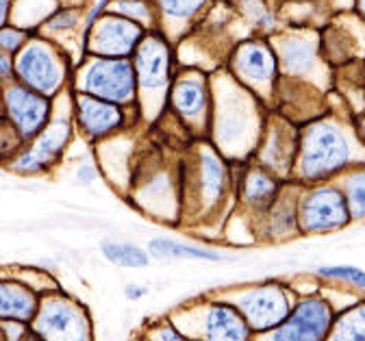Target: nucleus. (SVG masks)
<instances>
[{"label": "nucleus", "mask_w": 365, "mask_h": 341, "mask_svg": "<svg viewBox=\"0 0 365 341\" xmlns=\"http://www.w3.org/2000/svg\"><path fill=\"white\" fill-rule=\"evenodd\" d=\"M344 196L350 209L352 220H363L365 218V168H356L348 174L344 183Z\"/></svg>", "instance_id": "nucleus-27"}, {"label": "nucleus", "mask_w": 365, "mask_h": 341, "mask_svg": "<svg viewBox=\"0 0 365 341\" xmlns=\"http://www.w3.org/2000/svg\"><path fill=\"white\" fill-rule=\"evenodd\" d=\"M81 29H83V14L78 7H63L59 5L51 18L46 20L41 26H39V35L51 39V41H57V37H63V35H72L78 31L81 35Z\"/></svg>", "instance_id": "nucleus-25"}, {"label": "nucleus", "mask_w": 365, "mask_h": 341, "mask_svg": "<svg viewBox=\"0 0 365 341\" xmlns=\"http://www.w3.org/2000/svg\"><path fill=\"white\" fill-rule=\"evenodd\" d=\"M170 103L185 122H200L209 111V89L202 78L180 76L170 89Z\"/></svg>", "instance_id": "nucleus-19"}, {"label": "nucleus", "mask_w": 365, "mask_h": 341, "mask_svg": "<svg viewBox=\"0 0 365 341\" xmlns=\"http://www.w3.org/2000/svg\"><path fill=\"white\" fill-rule=\"evenodd\" d=\"M279 193H281L279 178L261 166L248 168L240 178V183L235 185V198L244 207L259 213H265L274 205V200L279 198Z\"/></svg>", "instance_id": "nucleus-18"}, {"label": "nucleus", "mask_w": 365, "mask_h": 341, "mask_svg": "<svg viewBox=\"0 0 365 341\" xmlns=\"http://www.w3.org/2000/svg\"><path fill=\"white\" fill-rule=\"evenodd\" d=\"M222 298L237 307L255 337L277 328L292 313L298 300L292 287L279 280H265L240 289H228Z\"/></svg>", "instance_id": "nucleus-5"}, {"label": "nucleus", "mask_w": 365, "mask_h": 341, "mask_svg": "<svg viewBox=\"0 0 365 341\" xmlns=\"http://www.w3.org/2000/svg\"><path fill=\"white\" fill-rule=\"evenodd\" d=\"M146 31L142 24H137L120 14L105 11L94 29L89 31L81 46V59L89 57H109V59H128L140 41L144 39Z\"/></svg>", "instance_id": "nucleus-10"}, {"label": "nucleus", "mask_w": 365, "mask_h": 341, "mask_svg": "<svg viewBox=\"0 0 365 341\" xmlns=\"http://www.w3.org/2000/svg\"><path fill=\"white\" fill-rule=\"evenodd\" d=\"M140 337H144L146 341H194L180 328H176L170 317H161V320L150 322Z\"/></svg>", "instance_id": "nucleus-31"}, {"label": "nucleus", "mask_w": 365, "mask_h": 341, "mask_svg": "<svg viewBox=\"0 0 365 341\" xmlns=\"http://www.w3.org/2000/svg\"><path fill=\"white\" fill-rule=\"evenodd\" d=\"M11 81H14V57L0 51V87H5Z\"/></svg>", "instance_id": "nucleus-35"}, {"label": "nucleus", "mask_w": 365, "mask_h": 341, "mask_svg": "<svg viewBox=\"0 0 365 341\" xmlns=\"http://www.w3.org/2000/svg\"><path fill=\"white\" fill-rule=\"evenodd\" d=\"M70 74L72 63L66 51L39 33H35L14 57V81L53 101L66 89Z\"/></svg>", "instance_id": "nucleus-2"}, {"label": "nucleus", "mask_w": 365, "mask_h": 341, "mask_svg": "<svg viewBox=\"0 0 365 341\" xmlns=\"http://www.w3.org/2000/svg\"><path fill=\"white\" fill-rule=\"evenodd\" d=\"M29 328L43 341H94L89 309L61 287L41 296Z\"/></svg>", "instance_id": "nucleus-4"}, {"label": "nucleus", "mask_w": 365, "mask_h": 341, "mask_svg": "<svg viewBox=\"0 0 365 341\" xmlns=\"http://www.w3.org/2000/svg\"><path fill=\"white\" fill-rule=\"evenodd\" d=\"M148 255L155 259H192V261H226V257L220 250L196 246V243H185L168 237H155L148 241Z\"/></svg>", "instance_id": "nucleus-21"}, {"label": "nucleus", "mask_w": 365, "mask_h": 341, "mask_svg": "<svg viewBox=\"0 0 365 341\" xmlns=\"http://www.w3.org/2000/svg\"><path fill=\"white\" fill-rule=\"evenodd\" d=\"M24 146V139L20 137V133L14 128V124L0 116V166H7Z\"/></svg>", "instance_id": "nucleus-29"}, {"label": "nucleus", "mask_w": 365, "mask_h": 341, "mask_svg": "<svg viewBox=\"0 0 365 341\" xmlns=\"http://www.w3.org/2000/svg\"><path fill=\"white\" fill-rule=\"evenodd\" d=\"M144 3H150V0H144Z\"/></svg>", "instance_id": "nucleus-43"}, {"label": "nucleus", "mask_w": 365, "mask_h": 341, "mask_svg": "<svg viewBox=\"0 0 365 341\" xmlns=\"http://www.w3.org/2000/svg\"><path fill=\"white\" fill-rule=\"evenodd\" d=\"M350 161L346 135L329 122L311 124L300 139L296 170L302 183H319L341 172Z\"/></svg>", "instance_id": "nucleus-3"}, {"label": "nucleus", "mask_w": 365, "mask_h": 341, "mask_svg": "<svg viewBox=\"0 0 365 341\" xmlns=\"http://www.w3.org/2000/svg\"><path fill=\"white\" fill-rule=\"evenodd\" d=\"M101 253L109 263H113L118 268H126V270H142V268H148V263H150L148 250L137 246V243H130V241L107 239L101 243Z\"/></svg>", "instance_id": "nucleus-24"}, {"label": "nucleus", "mask_w": 365, "mask_h": 341, "mask_svg": "<svg viewBox=\"0 0 365 341\" xmlns=\"http://www.w3.org/2000/svg\"><path fill=\"white\" fill-rule=\"evenodd\" d=\"M72 122L89 143H98L126 124V113L120 105L72 89Z\"/></svg>", "instance_id": "nucleus-13"}, {"label": "nucleus", "mask_w": 365, "mask_h": 341, "mask_svg": "<svg viewBox=\"0 0 365 341\" xmlns=\"http://www.w3.org/2000/svg\"><path fill=\"white\" fill-rule=\"evenodd\" d=\"M109 11L113 14H120L137 24H148L153 20V9H150V3H144V0H113Z\"/></svg>", "instance_id": "nucleus-32"}, {"label": "nucleus", "mask_w": 365, "mask_h": 341, "mask_svg": "<svg viewBox=\"0 0 365 341\" xmlns=\"http://www.w3.org/2000/svg\"><path fill=\"white\" fill-rule=\"evenodd\" d=\"M74 91L94 96V98L128 105L137 93V76L130 59H109V57H85L78 61L74 76Z\"/></svg>", "instance_id": "nucleus-6"}, {"label": "nucleus", "mask_w": 365, "mask_h": 341, "mask_svg": "<svg viewBox=\"0 0 365 341\" xmlns=\"http://www.w3.org/2000/svg\"><path fill=\"white\" fill-rule=\"evenodd\" d=\"M359 131H361V137H363V141H365V118L361 120V124H359Z\"/></svg>", "instance_id": "nucleus-40"}, {"label": "nucleus", "mask_w": 365, "mask_h": 341, "mask_svg": "<svg viewBox=\"0 0 365 341\" xmlns=\"http://www.w3.org/2000/svg\"><path fill=\"white\" fill-rule=\"evenodd\" d=\"M233 72L244 85L261 89L277 74V59L265 44L244 41L233 53Z\"/></svg>", "instance_id": "nucleus-16"}, {"label": "nucleus", "mask_w": 365, "mask_h": 341, "mask_svg": "<svg viewBox=\"0 0 365 341\" xmlns=\"http://www.w3.org/2000/svg\"><path fill=\"white\" fill-rule=\"evenodd\" d=\"M74 178H76V183L83 185V187L94 185V180L98 178V166H94L91 161H83V163L76 168Z\"/></svg>", "instance_id": "nucleus-34"}, {"label": "nucleus", "mask_w": 365, "mask_h": 341, "mask_svg": "<svg viewBox=\"0 0 365 341\" xmlns=\"http://www.w3.org/2000/svg\"><path fill=\"white\" fill-rule=\"evenodd\" d=\"M337 309L324 296H300L292 313L269 332L257 335L255 341H327Z\"/></svg>", "instance_id": "nucleus-9"}, {"label": "nucleus", "mask_w": 365, "mask_h": 341, "mask_svg": "<svg viewBox=\"0 0 365 341\" xmlns=\"http://www.w3.org/2000/svg\"><path fill=\"white\" fill-rule=\"evenodd\" d=\"M265 215V233L269 239L281 241L300 233L298 226V200H287V196L279 193L274 205L263 213Z\"/></svg>", "instance_id": "nucleus-22"}, {"label": "nucleus", "mask_w": 365, "mask_h": 341, "mask_svg": "<svg viewBox=\"0 0 365 341\" xmlns=\"http://www.w3.org/2000/svg\"><path fill=\"white\" fill-rule=\"evenodd\" d=\"M359 11H361L363 18H365V0H359Z\"/></svg>", "instance_id": "nucleus-41"}, {"label": "nucleus", "mask_w": 365, "mask_h": 341, "mask_svg": "<svg viewBox=\"0 0 365 341\" xmlns=\"http://www.w3.org/2000/svg\"><path fill=\"white\" fill-rule=\"evenodd\" d=\"M135 341H146V339H144V337H137Z\"/></svg>", "instance_id": "nucleus-42"}, {"label": "nucleus", "mask_w": 365, "mask_h": 341, "mask_svg": "<svg viewBox=\"0 0 365 341\" xmlns=\"http://www.w3.org/2000/svg\"><path fill=\"white\" fill-rule=\"evenodd\" d=\"M194 341H255L244 315L226 298H202L168 315Z\"/></svg>", "instance_id": "nucleus-1"}, {"label": "nucleus", "mask_w": 365, "mask_h": 341, "mask_svg": "<svg viewBox=\"0 0 365 341\" xmlns=\"http://www.w3.org/2000/svg\"><path fill=\"white\" fill-rule=\"evenodd\" d=\"M231 189V176L220 151L202 148L192 174L182 176V211L194 205L196 215L215 213Z\"/></svg>", "instance_id": "nucleus-8"}, {"label": "nucleus", "mask_w": 365, "mask_h": 341, "mask_svg": "<svg viewBox=\"0 0 365 341\" xmlns=\"http://www.w3.org/2000/svg\"><path fill=\"white\" fill-rule=\"evenodd\" d=\"M244 96H231L220 109L217 122H215V141L220 143L222 153L237 155L240 148H244V141L248 139L250 128V113L244 103Z\"/></svg>", "instance_id": "nucleus-17"}, {"label": "nucleus", "mask_w": 365, "mask_h": 341, "mask_svg": "<svg viewBox=\"0 0 365 341\" xmlns=\"http://www.w3.org/2000/svg\"><path fill=\"white\" fill-rule=\"evenodd\" d=\"M20 341H43V339H41V337H37V335L29 328V330L20 337Z\"/></svg>", "instance_id": "nucleus-38"}, {"label": "nucleus", "mask_w": 365, "mask_h": 341, "mask_svg": "<svg viewBox=\"0 0 365 341\" xmlns=\"http://www.w3.org/2000/svg\"><path fill=\"white\" fill-rule=\"evenodd\" d=\"M296 157L298 146L292 133L285 126H272L259 151V166L279 178L281 174H289V170L296 166Z\"/></svg>", "instance_id": "nucleus-20"}, {"label": "nucleus", "mask_w": 365, "mask_h": 341, "mask_svg": "<svg viewBox=\"0 0 365 341\" xmlns=\"http://www.w3.org/2000/svg\"><path fill=\"white\" fill-rule=\"evenodd\" d=\"M352 222L344 191L335 185H319L298 198V226L304 235L333 233Z\"/></svg>", "instance_id": "nucleus-11"}, {"label": "nucleus", "mask_w": 365, "mask_h": 341, "mask_svg": "<svg viewBox=\"0 0 365 341\" xmlns=\"http://www.w3.org/2000/svg\"><path fill=\"white\" fill-rule=\"evenodd\" d=\"M31 37H33V33H29L16 24H7L0 29V51L7 53L9 57H16Z\"/></svg>", "instance_id": "nucleus-33"}, {"label": "nucleus", "mask_w": 365, "mask_h": 341, "mask_svg": "<svg viewBox=\"0 0 365 341\" xmlns=\"http://www.w3.org/2000/svg\"><path fill=\"white\" fill-rule=\"evenodd\" d=\"M327 341H365V300L337 311Z\"/></svg>", "instance_id": "nucleus-23"}, {"label": "nucleus", "mask_w": 365, "mask_h": 341, "mask_svg": "<svg viewBox=\"0 0 365 341\" xmlns=\"http://www.w3.org/2000/svg\"><path fill=\"white\" fill-rule=\"evenodd\" d=\"M279 55H281V63H283L285 72H289V74H304L313 66L315 46L309 39L292 37V39H287L281 46Z\"/></svg>", "instance_id": "nucleus-26"}, {"label": "nucleus", "mask_w": 365, "mask_h": 341, "mask_svg": "<svg viewBox=\"0 0 365 341\" xmlns=\"http://www.w3.org/2000/svg\"><path fill=\"white\" fill-rule=\"evenodd\" d=\"M133 68L137 76V87L142 89H165L172 72V53L168 39L161 33H148L133 53Z\"/></svg>", "instance_id": "nucleus-14"}, {"label": "nucleus", "mask_w": 365, "mask_h": 341, "mask_svg": "<svg viewBox=\"0 0 365 341\" xmlns=\"http://www.w3.org/2000/svg\"><path fill=\"white\" fill-rule=\"evenodd\" d=\"M41 294L18 276L0 274V324L31 326Z\"/></svg>", "instance_id": "nucleus-15"}, {"label": "nucleus", "mask_w": 365, "mask_h": 341, "mask_svg": "<svg viewBox=\"0 0 365 341\" xmlns=\"http://www.w3.org/2000/svg\"><path fill=\"white\" fill-rule=\"evenodd\" d=\"M315 274L324 280L346 283L354 289H365V270L356 265H322L315 270Z\"/></svg>", "instance_id": "nucleus-28"}, {"label": "nucleus", "mask_w": 365, "mask_h": 341, "mask_svg": "<svg viewBox=\"0 0 365 341\" xmlns=\"http://www.w3.org/2000/svg\"><path fill=\"white\" fill-rule=\"evenodd\" d=\"M0 341H9V335H7L5 324H0Z\"/></svg>", "instance_id": "nucleus-39"}, {"label": "nucleus", "mask_w": 365, "mask_h": 341, "mask_svg": "<svg viewBox=\"0 0 365 341\" xmlns=\"http://www.w3.org/2000/svg\"><path fill=\"white\" fill-rule=\"evenodd\" d=\"M148 294V287H144V285H140V283H128L126 287H124V296L128 298V300H140V298H144Z\"/></svg>", "instance_id": "nucleus-36"}, {"label": "nucleus", "mask_w": 365, "mask_h": 341, "mask_svg": "<svg viewBox=\"0 0 365 341\" xmlns=\"http://www.w3.org/2000/svg\"><path fill=\"white\" fill-rule=\"evenodd\" d=\"M11 11H14V0H0V29L11 24Z\"/></svg>", "instance_id": "nucleus-37"}, {"label": "nucleus", "mask_w": 365, "mask_h": 341, "mask_svg": "<svg viewBox=\"0 0 365 341\" xmlns=\"http://www.w3.org/2000/svg\"><path fill=\"white\" fill-rule=\"evenodd\" d=\"M209 0H157L159 11L170 20H192Z\"/></svg>", "instance_id": "nucleus-30"}, {"label": "nucleus", "mask_w": 365, "mask_h": 341, "mask_svg": "<svg viewBox=\"0 0 365 341\" xmlns=\"http://www.w3.org/2000/svg\"><path fill=\"white\" fill-rule=\"evenodd\" d=\"M0 93H3V116L14 124L24 143L35 139L55 116L53 98L24 87L18 81L7 83Z\"/></svg>", "instance_id": "nucleus-12"}, {"label": "nucleus", "mask_w": 365, "mask_h": 341, "mask_svg": "<svg viewBox=\"0 0 365 341\" xmlns=\"http://www.w3.org/2000/svg\"><path fill=\"white\" fill-rule=\"evenodd\" d=\"M74 122L70 116H53L35 139L26 141L22 151L7 163V170L18 176H46L63 159L74 139Z\"/></svg>", "instance_id": "nucleus-7"}]
</instances>
